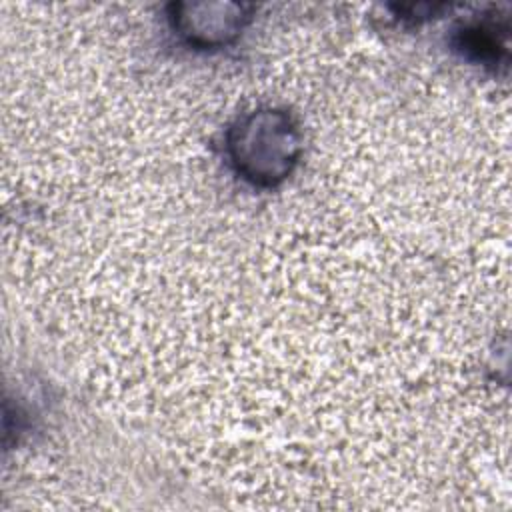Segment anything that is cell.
Segmentation results:
<instances>
[{
  "label": "cell",
  "instance_id": "2",
  "mask_svg": "<svg viewBox=\"0 0 512 512\" xmlns=\"http://www.w3.org/2000/svg\"><path fill=\"white\" fill-rule=\"evenodd\" d=\"M462 40L460 48L470 52L472 58L480 62H498L500 54L498 50H504V44L496 36V26L494 24H474L462 30Z\"/></svg>",
  "mask_w": 512,
  "mask_h": 512
},
{
  "label": "cell",
  "instance_id": "1",
  "mask_svg": "<svg viewBox=\"0 0 512 512\" xmlns=\"http://www.w3.org/2000/svg\"><path fill=\"white\" fill-rule=\"evenodd\" d=\"M226 150L238 176L270 188L292 174L300 156V132L286 110L260 108L230 126Z\"/></svg>",
  "mask_w": 512,
  "mask_h": 512
}]
</instances>
